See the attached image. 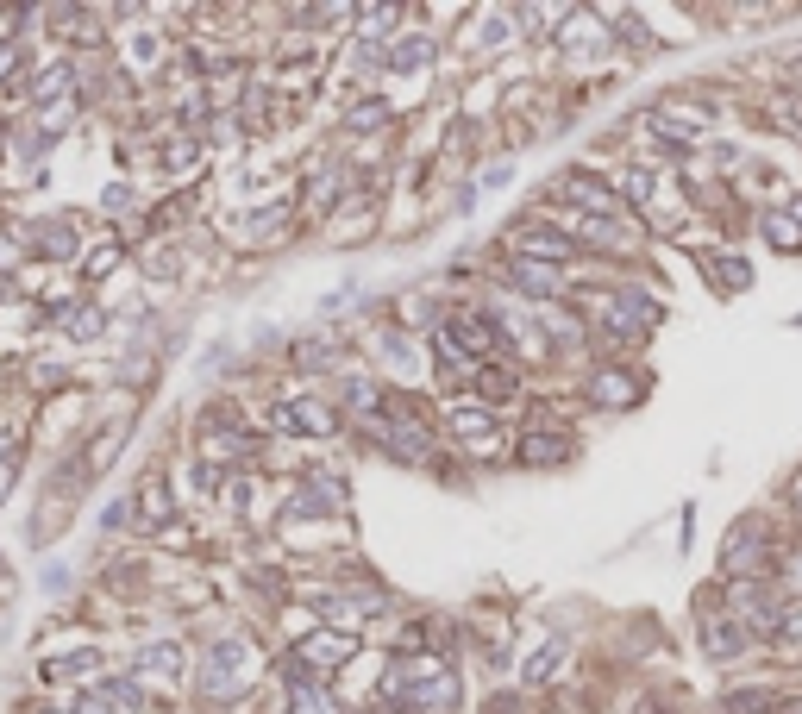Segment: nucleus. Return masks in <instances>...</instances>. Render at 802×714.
I'll list each match as a JSON object with an SVG mask.
<instances>
[{
  "mask_svg": "<svg viewBox=\"0 0 802 714\" xmlns=\"http://www.w3.org/2000/svg\"><path fill=\"white\" fill-rule=\"evenodd\" d=\"M389 702L414 708V714H445L458 702V683H452V671H445L439 658H414V664H401V671L389 677Z\"/></svg>",
  "mask_w": 802,
  "mask_h": 714,
  "instance_id": "obj_1",
  "label": "nucleus"
},
{
  "mask_svg": "<svg viewBox=\"0 0 802 714\" xmlns=\"http://www.w3.org/2000/svg\"><path fill=\"white\" fill-rule=\"evenodd\" d=\"M257 664V652H251V639L245 633H226V639H214L207 646V664H201V683H207V696H232V689L245 683V671Z\"/></svg>",
  "mask_w": 802,
  "mask_h": 714,
  "instance_id": "obj_2",
  "label": "nucleus"
},
{
  "mask_svg": "<svg viewBox=\"0 0 802 714\" xmlns=\"http://www.w3.org/2000/svg\"><path fill=\"white\" fill-rule=\"evenodd\" d=\"M564 451H571V426L552 420V414H539L527 426V439H521V464H552V458H564Z\"/></svg>",
  "mask_w": 802,
  "mask_h": 714,
  "instance_id": "obj_3",
  "label": "nucleus"
},
{
  "mask_svg": "<svg viewBox=\"0 0 802 714\" xmlns=\"http://www.w3.org/2000/svg\"><path fill=\"white\" fill-rule=\"evenodd\" d=\"M276 426H282V433H301V439H326V433L339 426V414L320 408V401H282V408H276Z\"/></svg>",
  "mask_w": 802,
  "mask_h": 714,
  "instance_id": "obj_4",
  "label": "nucleus"
},
{
  "mask_svg": "<svg viewBox=\"0 0 802 714\" xmlns=\"http://www.w3.org/2000/svg\"><path fill=\"white\" fill-rule=\"evenodd\" d=\"M126 708H138V689L126 683H101L88 696H76V714H126Z\"/></svg>",
  "mask_w": 802,
  "mask_h": 714,
  "instance_id": "obj_5",
  "label": "nucleus"
},
{
  "mask_svg": "<svg viewBox=\"0 0 802 714\" xmlns=\"http://www.w3.org/2000/svg\"><path fill=\"white\" fill-rule=\"evenodd\" d=\"M514 289L533 295V301L558 295V289H564V282H558V264H527V257H514Z\"/></svg>",
  "mask_w": 802,
  "mask_h": 714,
  "instance_id": "obj_6",
  "label": "nucleus"
},
{
  "mask_svg": "<svg viewBox=\"0 0 802 714\" xmlns=\"http://www.w3.org/2000/svg\"><path fill=\"white\" fill-rule=\"evenodd\" d=\"M577 245H571V238H564V232H546V226H521V257H527V264H539V257H552V264H558V257H571Z\"/></svg>",
  "mask_w": 802,
  "mask_h": 714,
  "instance_id": "obj_7",
  "label": "nucleus"
},
{
  "mask_svg": "<svg viewBox=\"0 0 802 714\" xmlns=\"http://www.w3.org/2000/svg\"><path fill=\"white\" fill-rule=\"evenodd\" d=\"M132 671H138V677H170V683H176V677H182V646H145V652L132 658Z\"/></svg>",
  "mask_w": 802,
  "mask_h": 714,
  "instance_id": "obj_8",
  "label": "nucleus"
},
{
  "mask_svg": "<svg viewBox=\"0 0 802 714\" xmlns=\"http://www.w3.org/2000/svg\"><path fill=\"white\" fill-rule=\"evenodd\" d=\"M596 401H608V408H633V401H640V383H633L627 370H602L596 376Z\"/></svg>",
  "mask_w": 802,
  "mask_h": 714,
  "instance_id": "obj_9",
  "label": "nucleus"
},
{
  "mask_svg": "<svg viewBox=\"0 0 802 714\" xmlns=\"http://www.w3.org/2000/svg\"><path fill=\"white\" fill-rule=\"evenodd\" d=\"M32 245H38L44 257H69V251L82 245V232L69 226V220H44V226H38V238H32Z\"/></svg>",
  "mask_w": 802,
  "mask_h": 714,
  "instance_id": "obj_10",
  "label": "nucleus"
},
{
  "mask_svg": "<svg viewBox=\"0 0 802 714\" xmlns=\"http://www.w3.org/2000/svg\"><path fill=\"white\" fill-rule=\"evenodd\" d=\"M759 552H765V533L752 527V520H740L734 539H727V552H721V564H727V570H740L746 558H759Z\"/></svg>",
  "mask_w": 802,
  "mask_h": 714,
  "instance_id": "obj_11",
  "label": "nucleus"
},
{
  "mask_svg": "<svg viewBox=\"0 0 802 714\" xmlns=\"http://www.w3.org/2000/svg\"><path fill=\"white\" fill-rule=\"evenodd\" d=\"M358 652V639L351 633H333V639H308V646H301V664H339V658H351Z\"/></svg>",
  "mask_w": 802,
  "mask_h": 714,
  "instance_id": "obj_12",
  "label": "nucleus"
},
{
  "mask_svg": "<svg viewBox=\"0 0 802 714\" xmlns=\"http://www.w3.org/2000/svg\"><path fill=\"white\" fill-rule=\"evenodd\" d=\"M477 395H483V401H514V395H521V376L483 364V370H477Z\"/></svg>",
  "mask_w": 802,
  "mask_h": 714,
  "instance_id": "obj_13",
  "label": "nucleus"
},
{
  "mask_svg": "<svg viewBox=\"0 0 802 714\" xmlns=\"http://www.w3.org/2000/svg\"><path fill=\"white\" fill-rule=\"evenodd\" d=\"M564 195H571V201H583V207H596V213H602V207H615V188L589 182V176H577V170L564 176Z\"/></svg>",
  "mask_w": 802,
  "mask_h": 714,
  "instance_id": "obj_14",
  "label": "nucleus"
},
{
  "mask_svg": "<svg viewBox=\"0 0 802 714\" xmlns=\"http://www.w3.org/2000/svg\"><path fill=\"white\" fill-rule=\"evenodd\" d=\"M709 652H715V658H740V652H746V627H740V621H715V627H709Z\"/></svg>",
  "mask_w": 802,
  "mask_h": 714,
  "instance_id": "obj_15",
  "label": "nucleus"
},
{
  "mask_svg": "<svg viewBox=\"0 0 802 714\" xmlns=\"http://www.w3.org/2000/svg\"><path fill=\"white\" fill-rule=\"evenodd\" d=\"M63 94H69V69H63V63H51V69H44V76L32 82V101H38V107H51V101H63Z\"/></svg>",
  "mask_w": 802,
  "mask_h": 714,
  "instance_id": "obj_16",
  "label": "nucleus"
},
{
  "mask_svg": "<svg viewBox=\"0 0 802 714\" xmlns=\"http://www.w3.org/2000/svg\"><path fill=\"white\" fill-rule=\"evenodd\" d=\"M88 671H101V652H76V658H51L44 664V677H88Z\"/></svg>",
  "mask_w": 802,
  "mask_h": 714,
  "instance_id": "obj_17",
  "label": "nucleus"
},
{
  "mask_svg": "<svg viewBox=\"0 0 802 714\" xmlns=\"http://www.w3.org/2000/svg\"><path fill=\"white\" fill-rule=\"evenodd\" d=\"M138 508L151 520H170V489H163V476H145V489H138Z\"/></svg>",
  "mask_w": 802,
  "mask_h": 714,
  "instance_id": "obj_18",
  "label": "nucleus"
},
{
  "mask_svg": "<svg viewBox=\"0 0 802 714\" xmlns=\"http://www.w3.org/2000/svg\"><path fill=\"white\" fill-rule=\"evenodd\" d=\"M558 658H564V639H546V646H539V652L527 658V683H546Z\"/></svg>",
  "mask_w": 802,
  "mask_h": 714,
  "instance_id": "obj_19",
  "label": "nucleus"
},
{
  "mask_svg": "<svg viewBox=\"0 0 802 714\" xmlns=\"http://www.w3.org/2000/svg\"><path fill=\"white\" fill-rule=\"evenodd\" d=\"M427 57H433V44H427V38H408V44H395V51H389V63H395V69H420Z\"/></svg>",
  "mask_w": 802,
  "mask_h": 714,
  "instance_id": "obj_20",
  "label": "nucleus"
},
{
  "mask_svg": "<svg viewBox=\"0 0 802 714\" xmlns=\"http://www.w3.org/2000/svg\"><path fill=\"white\" fill-rule=\"evenodd\" d=\"M295 357H301L308 370H320V364H333V357H339V345H333V339H308V345H295Z\"/></svg>",
  "mask_w": 802,
  "mask_h": 714,
  "instance_id": "obj_21",
  "label": "nucleus"
},
{
  "mask_svg": "<svg viewBox=\"0 0 802 714\" xmlns=\"http://www.w3.org/2000/svg\"><path fill=\"white\" fill-rule=\"evenodd\" d=\"M452 426H458L464 439H483V433H489V414H483V408H452Z\"/></svg>",
  "mask_w": 802,
  "mask_h": 714,
  "instance_id": "obj_22",
  "label": "nucleus"
},
{
  "mask_svg": "<svg viewBox=\"0 0 802 714\" xmlns=\"http://www.w3.org/2000/svg\"><path fill=\"white\" fill-rule=\"evenodd\" d=\"M101 332V314L94 307H82V314H69V339H94Z\"/></svg>",
  "mask_w": 802,
  "mask_h": 714,
  "instance_id": "obj_23",
  "label": "nucleus"
},
{
  "mask_svg": "<svg viewBox=\"0 0 802 714\" xmlns=\"http://www.w3.org/2000/svg\"><path fill=\"white\" fill-rule=\"evenodd\" d=\"M765 232H771V245H796V220H784V213H771V220H765Z\"/></svg>",
  "mask_w": 802,
  "mask_h": 714,
  "instance_id": "obj_24",
  "label": "nucleus"
},
{
  "mask_svg": "<svg viewBox=\"0 0 802 714\" xmlns=\"http://www.w3.org/2000/svg\"><path fill=\"white\" fill-rule=\"evenodd\" d=\"M383 119H389V107H383V101H370V107L351 113V132H358V126H383Z\"/></svg>",
  "mask_w": 802,
  "mask_h": 714,
  "instance_id": "obj_25",
  "label": "nucleus"
},
{
  "mask_svg": "<svg viewBox=\"0 0 802 714\" xmlns=\"http://www.w3.org/2000/svg\"><path fill=\"white\" fill-rule=\"evenodd\" d=\"M383 351L395 357V364H408V357H414V345H408V339H401V332H389V339H383Z\"/></svg>",
  "mask_w": 802,
  "mask_h": 714,
  "instance_id": "obj_26",
  "label": "nucleus"
},
{
  "mask_svg": "<svg viewBox=\"0 0 802 714\" xmlns=\"http://www.w3.org/2000/svg\"><path fill=\"white\" fill-rule=\"evenodd\" d=\"M777 627H784L790 639H802V608H796V614H784V621H777Z\"/></svg>",
  "mask_w": 802,
  "mask_h": 714,
  "instance_id": "obj_27",
  "label": "nucleus"
},
{
  "mask_svg": "<svg viewBox=\"0 0 802 714\" xmlns=\"http://www.w3.org/2000/svg\"><path fill=\"white\" fill-rule=\"evenodd\" d=\"M7 489H13V464L0 458V502H7Z\"/></svg>",
  "mask_w": 802,
  "mask_h": 714,
  "instance_id": "obj_28",
  "label": "nucleus"
},
{
  "mask_svg": "<svg viewBox=\"0 0 802 714\" xmlns=\"http://www.w3.org/2000/svg\"><path fill=\"white\" fill-rule=\"evenodd\" d=\"M790 502H796V514H802V476H796V489H790Z\"/></svg>",
  "mask_w": 802,
  "mask_h": 714,
  "instance_id": "obj_29",
  "label": "nucleus"
},
{
  "mask_svg": "<svg viewBox=\"0 0 802 714\" xmlns=\"http://www.w3.org/2000/svg\"><path fill=\"white\" fill-rule=\"evenodd\" d=\"M777 714H802V702H777Z\"/></svg>",
  "mask_w": 802,
  "mask_h": 714,
  "instance_id": "obj_30",
  "label": "nucleus"
},
{
  "mask_svg": "<svg viewBox=\"0 0 802 714\" xmlns=\"http://www.w3.org/2000/svg\"><path fill=\"white\" fill-rule=\"evenodd\" d=\"M370 714H395V708H370Z\"/></svg>",
  "mask_w": 802,
  "mask_h": 714,
  "instance_id": "obj_31",
  "label": "nucleus"
},
{
  "mask_svg": "<svg viewBox=\"0 0 802 714\" xmlns=\"http://www.w3.org/2000/svg\"><path fill=\"white\" fill-rule=\"evenodd\" d=\"M796 220H802V201H796Z\"/></svg>",
  "mask_w": 802,
  "mask_h": 714,
  "instance_id": "obj_32",
  "label": "nucleus"
},
{
  "mask_svg": "<svg viewBox=\"0 0 802 714\" xmlns=\"http://www.w3.org/2000/svg\"><path fill=\"white\" fill-rule=\"evenodd\" d=\"M796 82H802V63H796Z\"/></svg>",
  "mask_w": 802,
  "mask_h": 714,
  "instance_id": "obj_33",
  "label": "nucleus"
}]
</instances>
